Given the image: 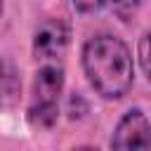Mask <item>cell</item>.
Listing matches in <instances>:
<instances>
[{"instance_id":"obj_1","label":"cell","mask_w":151,"mask_h":151,"mask_svg":"<svg viewBox=\"0 0 151 151\" xmlns=\"http://www.w3.org/2000/svg\"><path fill=\"white\" fill-rule=\"evenodd\" d=\"M83 71L97 94L104 99H120L134 80L132 52L118 35H94L83 45Z\"/></svg>"},{"instance_id":"obj_2","label":"cell","mask_w":151,"mask_h":151,"mask_svg":"<svg viewBox=\"0 0 151 151\" xmlns=\"http://www.w3.org/2000/svg\"><path fill=\"white\" fill-rule=\"evenodd\" d=\"M64 90V68L59 64H42L33 78L28 99V120L38 127H52L59 116V97Z\"/></svg>"},{"instance_id":"obj_3","label":"cell","mask_w":151,"mask_h":151,"mask_svg":"<svg viewBox=\"0 0 151 151\" xmlns=\"http://www.w3.org/2000/svg\"><path fill=\"white\" fill-rule=\"evenodd\" d=\"M111 151H151V123L142 109H130L116 123Z\"/></svg>"},{"instance_id":"obj_4","label":"cell","mask_w":151,"mask_h":151,"mask_svg":"<svg viewBox=\"0 0 151 151\" xmlns=\"http://www.w3.org/2000/svg\"><path fill=\"white\" fill-rule=\"evenodd\" d=\"M68 28L64 21L59 19H50L45 24L38 26V31L33 33V54L35 59L45 61V64H57L68 47Z\"/></svg>"},{"instance_id":"obj_5","label":"cell","mask_w":151,"mask_h":151,"mask_svg":"<svg viewBox=\"0 0 151 151\" xmlns=\"http://www.w3.org/2000/svg\"><path fill=\"white\" fill-rule=\"evenodd\" d=\"M137 54H139V66H142L144 76L149 78V83H151V31L142 35L139 47H137Z\"/></svg>"},{"instance_id":"obj_6","label":"cell","mask_w":151,"mask_h":151,"mask_svg":"<svg viewBox=\"0 0 151 151\" xmlns=\"http://www.w3.org/2000/svg\"><path fill=\"white\" fill-rule=\"evenodd\" d=\"M139 2H142V0H111V7H113V12H116L118 19L127 21V19L137 12Z\"/></svg>"},{"instance_id":"obj_7","label":"cell","mask_w":151,"mask_h":151,"mask_svg":"<svg viewBox=\"0 0 151 151\" xmlns=\"http://www.w3.org/2000/svg\"><path fill=\"white\" fill-rule=\"evenodd\" d=\"M71 2L83 14H92V12H97V9H101L106 5V0H71Z\"/></svg>"},{"instance_id":"obj_8","label":"cell","mask_w":151,"mask_h":151,"mask_svg":"<svg viewBox=\"0 0 151 151\" xmlns=\"http://www.w3.org/2000/svg\"><path fill=\"white\" fill-rule=\"evenodd\" d=\"M73 151H99V149H94V146H78V149H73Z\"/></svg>"}]
</instances>
